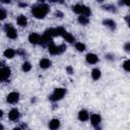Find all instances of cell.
<instances>
[{
	"instance_id": "1",
	"label": "cell",
	"mask_w": 130,
	"mask_h": 130,
	"mask_svg": "<svg viewBox=\"0 0 130 130\" xmlns=\"http://www.w3.org/2000/svg\"><path fill=\"white\" fill-rule=\"evenodd\" d=\"M49 11V6L47 4H41L38 6L32 7L31 9V13L35 17L37 18H44L46 16V14Z\"/></svg>"
},
{
	"instance_id": "8",
	"label": "cell",
	"mask_w": 130,
	"mask_h": 130,
	"mask_svg": "<svg viewBox=\"0 0 130 130\" xmlns=\"http://www.w3.org/2000/svg\"><path fill=\"white\" fill-rule=\"evenodd\" d=\"M18 99H19V93L16 92V91H12V92H10V93L7 95V102L10 103V104L16 103V102L18 101Z\"/></svg>"
},
{
	"instance_id": "15",
	"label": "cell",
	"mask_w": 130,
	"mask_h": 130,
	"mask_svg": "<svg viewBox=\"0 0 130 130\" xmlns=\"http://www.w3.org/2000/svg\"><path fill=\"white\" fill-rule=\"evenodd\" d=\"M27 23V19L24 15H19L17 17V24L20 25V26H25Z\"/></svg>"
},
{
	"instance_id": "13",
	"label": "cell",
	"mask_w": 130,
	"mask_h": 130,
	"mask_svg": "<svg viewBox=\"0 0 130 130\" xmlns=\"http://www.w3.org/2000/svg\"><path fill=\"white\" fill-rule=\"evenodd\" d=\"M40 66H41V68H44V69L49 68L51 66V61L49 59H47V58H44V59H42L40 61Z\"/></svg>"
},
{
	"instance_id": "17",
	"label": "cell",
	"mask_w": 130,
	"mask_h": 130,
	"mask_svg": "<svg viewBox=\"0 0 130 130\" xmlns=\"http://www.w3.org/2000/svg\"><path fill=\"white\" fill-rule=\"evenodd\" d=\"M104 24L109 26L110 28H115L116 27V22L113 19H105L104 20Z\"/></svg>"
},
{
	"instance_id": "31",
	"label": "cell",
	"mask_w": 130,
	"mask_h": 130,
	"mask_svg": "<svg viewBox=\"0 0 130 130\" xmlns=\"http://www.w3.org/2000/svg\"><path fill=\"white\" fill-rule=\"evenodd\" d=\"M2 65H3V63H2V62H0V68H2V67H3Z\"/></svg>"
},
{
	"instance_id": "18",
	"label": "cell",
	"mask_w": 130,
	"mask_h": 130,
	"mask_svg": "<svg viewBox=\"0 0 130 130\" xmlns=\"http://www.w3.org/2000/svg\"><path fill=\"white\" fill-rule=\"evenodd\" d=\"M91 76L94 80H98L100 77H101V71L98 69V68H94L92 71H91Z\"/></svg>"
},
{
	"instance_id": "16",
	"label": "cell",
	"mask_w": 130,
	"mask_h": 130,
	"mask_svg": "<svg viewBox=\"0 0 130 130\" xmlns=\"http://www.w3.org/2000/svg\"><path fill=\"white\" fill-rule=\"evenodd\" d=\"M14 55H15V51H14L13 49H6V50L4 51V56H5L6 58H8V59L13 58Z\"/></svg>"
},
{
	"instance_id": "5",
	"label": "cell",
	"mask_w": 130,
	"mask_h": 130,
	"mask_svg": "<svg viewBox=\"0 0 130 130\" xmlns=\"http://www.w3.org/2000/svg\"><path fill=\"white\" fill-rule=\"evenodd\" d=\"M4 28H5V31H6V35H7L8 38H10V39H16L17 31H16V29L10 23L5 24V27Z\"/></svg>"
},
{
	"instance_id": "3",
	"label": "cell",
	"mask_w": 130,
	"mask_h": 130,
	"mask_svg": "<svg viewBox=\"0 0 130 130\" xmlns=\"http://www.w3.org/2000/svg\"><path fill=\"white\" fill-rule=\"evenodd\" d=\"M49 52L53 55H56V54H61L63 53L65 50H66V46L65 45H61V46H56L54 44H51L49 45Z\"/></svg>"
},
{
	"instance_id": "26",
	"label": "cell",
	"mask_w": 130,
	"mask_h": 130,
	"mask_svg": "<svg viewBox=\"0 0 130 130\" xmlns=\"http://www.w3.org/2000/svg\"><path fill=\"white\" fill-rule=\"evenodd\" d=\"M56 15H59V17H62L63 16V13L60 12V11H56Z\"/></svg>"
},
{
	"instance_id": "10",
	"label": "cell",
	"mask_w": 130,
	"mask_h": 130,
	"mask_svg": "<svg viewBox=\"0 0 130 130\" xmlns=\"http://www.w3.org/2000/svg\"><path fill=\"white\" fill-rule=\"evenodd\" d=\"M8 117H9L10 120H12V121H16V120L19 118V112H18V110H16V109H12V110L9 112Z\"/></svg>"
},
{
	"instance_id": "23",
	"label": "cell",
	"mask_w": 130,
	"mask_h": 130,
	"mask_svg": "<svg viewBox=\"0 0 130 130\" xmlns=\"http://www.w3.org/2000/svg\"><path fill=\"white\" fill-rule=\"evenodd\" d=\"M6 10L5 9H3V8H0V20H2V19H4L5 17H6Z\"/></svg>"
},
{
	"instance_id": "2",
	"label": "cell",
	"mask_w": 130,
	"mask_h": 130,
	"mask_svg": "<svg viewBox=\"0 0 130 130\" xmlns=\"http://www.w3.org/2000/svg\"><path fill=\"white\" fill-rule=\"evenodd\" d=\"M72 10H73L75 13H77V14H79V15H84V16H86V17L90 15V9H89L88 7L82 5V4H76V5H74V6L72 7Z\"/></svg>"
},
{
	"instance_id": "30",
	"label": "cell",
	"mask_w": 130,
	"mask_h": 130,
	"mask_svg": "<svg viewBox=\"0 0 130 130\" xmlns=\"http://www.w3.org/2000/svg\"><path fill=\"white\" fill-rule=\"evenodd\" d=\"M0 130H3V125L0 124Z\"/></svg>"
},
{
	"instance_id": "28",
	"label": "cell",
	"mask_w": 130,
	"mask_h": 130,
	"mask_svg": "<svg viewBox=\"0 0 130 130\" xmlns=\"http://www.w3.org/2000/svg\"><path fill=\"white\" fill-rule=\"evenodd\" d=\"M19 6H21V7H25V6H26V3H19Z\"/></svg>"
},
{
	"instance_id": "12",
	"label": "cell",
	"mask_w": 130,
	"mask_h": 130,
	"mask_svg": "<svg viewBox=\"0 0 130 130\" xmlns=\"http://www.w3.org/2000/svg\"><path fill=\"white\" fill-rule=\"evenodd\" d=\"M59 126H60V122H59L58 119H53L49 123V127H50L51 130H57L59 128Z\"/></svg>"
},
{
	"instance_id": "24",
	"label": "cell",
	"mask_w": 130,
	"mask_h": 130,
	"mask_svg": "<svg viewBox=\"0 0 130 130\" xmlns=\"http://www.w3.org/2000/svg\"><path fill=\"white\" fill-rule=\"evenodd\" d=\"M129 60H126L125 62H124V64H123V68L126 70V71H129L130 70V68H129Z\"/></svg>"
},
{
	"instance_id": "6",
	"label": "cell",
	"mask_w": 130,
	"mask_h": 130,
	"mask_svg": "<svg viewBox=\"0 0 130 130\" xmlns=\"http://www.w3.org/2000/svg\"><path fill=\"white\" fill-rule=\"evenodd\" d=\"M10 76V68L9 67H2L0 68V81L6 80Z\"/></svg>"
},
{
	"instance_id": "7",
	"label": "cell",
	"mask_w": 130,
	"mask_h": 130,
	"mask_svg": "<svg viewBox=\"0 0 130 130\" xmlns=\"http://www.w3.org/2000/svg\"><path fill=\"white\" fill-rule=\"evenodd\" d=\"M28 41L34 44V45H37V44H41L42 43V37L36 32H32L28 36Z\"/></svg>"
},
{
	"instance_id": "4",
	"label": "cell",
	"mask_w": 130,
	"mask_h": 130,
	"mask_svg": "<svg viewBox=\"0 0 130 130\" xmlns=\"http://www.w3.org/2000/svg\"><path fill=\"white\" fill-rule=\"evenodd\" d=\"M65 92H66V90H65L64 88H56V89L54 90V92L50 95V100L53 101V102L59 101V100H61V99L64 96Z\"/></svg>"
},
{
	"instance_id": "14",
	"label": "cell",
	"mask_w": 130,
	"mask_h": 130,
	"mask_svg": "<svg viewBox=\"0 0 130 130\" xmlns=\"http://www.w3.org/2000/svg\"><path fill=\"white\" fill-rule=\"evenodd\" d=\"M78 118H79V120H81V121H86V120H88L89 115H88V113H87L85 110H82V111H80V112L78 113Z\"/></svg>"
},
{
	"instance_id": "32",
	"label": "cell",
	"mask_w": 130,
	"mask_h": 130,
	"mask_svg": "<svg viewBox=\"0 0 130 130\" xmlns=\"http://www.w3.org/2000/svg\"><path fill=\"white\" fill-rule=\"evenodd\" d=\"M13 130H21L20 128H15V129H13Z\"/></svg>"
},
{
	"instance_id": "29",
	"label": "cell",
	"mask_w": 130,
	"mask_h": 130,
	"mask_svg": "<svg viewBox=\"0 0 130 130\" xmlns=\"http://www.w3.org/2000/svg\"><path fill=\"white\" fill-rule=\"evenodd\" d=\"M2 115H3V112H2V110H0V118L2 117Z\"/></svg>"
},
{
	"instance_id": "25",
	"label": "cell",
	"mask_w": 130,
	"mask_h": 130,
	"mask_svg": "<svg viewBox=\"0 0 130 130\" xmlns=\"http://www.w3.org/2000/svg\"><path fill=\"white\" fill-rule=\"evenodd\" d=\"M67 71H68V73H69V74H72V73H73V69H72L70 66H69V67H67Z\"/></svg>"
},
{
	"instance_id": "21",
	"label": "cell",
	"mask_w": 130,
	"mask_h": 130,
	"mask_svg": "<svg viewBox=\"0 0 130 130\" xmlns=\"http://www.w3.org/2000/svg\"><path fill=\"white\" fill-rule=\"evenodd\" d=\"M75 48L77 49V51L82 52V51H84V50H85V45H84V44H82V43H76Z\"/></svg>"
},
{
	"instance_id": "22",
	"label": "cell",
	"mask_w": 130,
	"mask_h": 130,
	"mask_svg": "<svg viewBox=\"0 0 130 130\" xmlns=\"http://www.w3.org/2000/svg\"><path fill=\"white\" fill-rule=\"evenodd\" d=\"M30 68H31V65H30L28 62H24V63L22 64V70H23V71L27 72V71L30 70Z\"/></svg>"
},
{
	"instance_id": "19",
	"label": "cell",
	"mask_w": 130,
	"mask_h": 130,
	"mask_svg": "<svg viewBox=\"0 0 130 130\" xmlns=\"http://www.w3.org/2000/svg\"><path fill=\"white\" fill-rule=\"evenodd\" d=\"M63 37H64V40L66 42H68V43H73L74 42V37L71 34H69V32H65L63 35Z\"/></svg>"
},
{
	"instance_id": "27",
	"label": "cell",
	"mask_w": 130,
	"mask_h": 130,
	"mask_svg": "<svg viewBox=\"0 0 130 130\" xmlns=\"http://www.w3.org/2000/svg\"><path fill=\"white\" fill-rule=\"evenodd\" d=\"M129 46H130L129 43H127V44L125 45V50H126V51H129Z\"/></svg>"
},
{
	"instance_id": "9",
	"label": "cell",
	"mask_w": 130,
	"mask_h": 130,
	"mask_svg": "<svg viewBox=\"0 0 130 130\" xmlns=\"http://www.w3.org/2000/svg\"><path fill=\"white\" fill-rule=\"evenodd\" d=\"M90 121H91V124L98 128V126L101 123V116L98 115V114H93V115L90 116Z\"/></svg>"
},
{
	"instance_id": "11",
	"label": "cell",
	"mask_w": 130,
	"mask_h": 130,
	"mask_svg": "<svg viewBox=\"0 0 130 130\" xmlns=\"http://www.w3.org/2000/svg\"><path fill=\"white\" fill-rule=\"evenodd\" d=\"M86 61L88 63H90V64H95L99 61V58H98L96 55H94L92 53H89V54L86 55Z\"/></svg>"
},
{
	"instance_id": "20",
	"label": "cell",
	"mask_w": 130,
	"mask_h": 130,
	"mask_svg": "<svg viewBox=\"0 0 130 130\" xmlns=\"http://www.w3.org/2000/svg\"><path fill=\"white\" fill-rule=\"evenodd\" d=\"M78 21L81 23V24H87L88 23V18L86 17V16H84V15H80V16H78Z\"/></svg>"
}]
</instances>
